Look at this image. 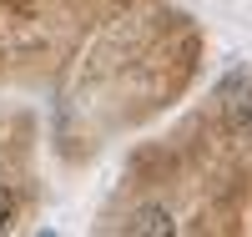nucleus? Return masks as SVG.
Instances as JSON below:
<instances>
[{
  "label": "nucleus",
  "mask_w": 252,
  "mask_h": 237,
  "mask_svg": "<svg viewBox=\"0 0 252 237\" xmlns=\"http://www.w3.org/2000/svg\"><path fill=\"white\" fill-rule=\"evenodd\" d=\"M10 217H15V192H10V187H0V232L10 227Z\"/></svg>",
  "instance_id": "7ed1b4c3"
},
{
  "label": "nucleus",
  "mask_w": 252,
  "mask_h": 237,
  "mask_svg": "<svg viewBox=\"0 0 252 237\" xmlns=\"http://www.w3.org/2000/svg\"><path fill=\"white\" fill-rule=\"evenodd\" d=\"M227 121H232V132L252 136V91H247V96H237L232 106H227Z\"/></svg>",
  "instance_id": "f03ea898"
},
{
  "label": "nucleus",
  "mask_w": 252,
  "mask_h": 237,
  "mask_svg": "<svg viewBox=\"0 0 252 237\" xmlns=\"http://www.w3.org/2000/svg\"><path fill=\"white\" fill-rule=\"evenodd\" d=\"M172 232H177V222L161 207H136L131 222H126V237H172Z\"/></svg>",
  "instance_id": "f257e3e1"
}]
</instances>
